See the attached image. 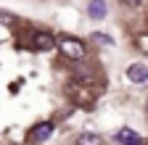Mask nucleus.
Segmentation results:
<instances>
[{
  "label": "nucleus",
  "mask_w": 148,
  "mask_h": 145,
  "mask_svg": "<svg viewBox=\"0 0 148 145\" xmlns=\"http://www.w3.org/2000/svg\"><path fill=\"white\" fill-rule=\"evenodd\" d=\"M56 45H58V50L64 53L66 58H71V61L85 58V53H87V50H85V42H82V40H77V37H61Z\"/></svg>",
  "instance_id": "nucleus-1"
},
{
  "label": "nucleus",
  "mask_w": 148,
  "mask_h": 145,
  "mask_svg": "<svg viewBox=\"0 0 148 145\" xmlns=\"http://www.w3.org/2000/svg\"><path fill=\"white\" fill-rule=\"evenodd\" d=\"M127 79L135 82V84H145V82H148V66H145V63H132V66H127Z\"/></svg>",
  "instance_id": "nucleus-2"
},
{
  "label": "nucleus",
  "mask_w": 148,
  "mask_h": 145,
  "mask_svg": "<svg viewBox=\"0 0 148 145\" xmlns=\"http://www.w3.org/2000/svg\"><path fill=\"white\" fill-rule=\"evenodd\" d=\"M66 93L77 100V103H82V106H87L90 100H92V95H90V90L87 87H82V84H77V82H71V84H66Z\"/></svg>",
  "instance_id": "nucleus-3"
},
{
  "label": "nucleus",
  "mask_w": 148,
  "mask_h": 145,
  "mask_svg": "<svg viewBox=\"0 0 148 145\" xmlns=\"http://www.w3.org/2000/svg\"><path fill=\"white\" fill-rule=\"evenodd\" d=\"M116 142H122V145H143V137L135 132V129H119L116 132Z\"/></svg>",
  "instance_id": "nucleus-4"
},
{
  "label": "nucleus",
  "mask_w": 148,
  "mask_h": 145,
  "mask_svg": "<svg viewBox=\"0 0 148 145\" xmlns=\"http://www.w3.org/2000/svg\"><path fill=\"white\" fill-rule=\"evenodd\" d=\"M34 48H40V50H53V48H56L53 34H50V32H37V34H34Z\"/></svg>",
  "instance_id": "nucleus-5"
},
{
  "label": "nucleus",
  "mask_w": 148,
  "mask_h": 145,
  "mask_svg": "<svg viewBox=\"0 0 148 145\" xmlns=\"http://www.w3.org/2000/svg\"><path fill=\"white\" fill-rule=\"evenodd\" d=\"M87 13H90V19H103V16H106V3H103V0H92Z\"/></svg>",
  "instance_id": "nucleus-6"
},
{
  "label": "nucleus",
  "mask_w": 148,
  "mask_h": 145,
  "mask_svg": "<svg viewBox=\"0 0 148 145\" xmlns=\"http://www.w3.org/2000/svg\"><path fill=\"white\" fill-rule=\"evenodd\" d=\"M50 132H53V124L45 121V124H40V127H34V129H32V140H45Z\"/></svg>",
  "instance_id": "nucleus-7"
},
{
  "label": "nucleus",
  "mask_w": 148,
  "mask_h": 145,
  "mask_svg": "<svg viewBox=\"0 0 148 145\" xmlns=\"http://www.w3.org/2000/svg\"><path fill=\"white\" fill-rule=\"evenodd\" d=\"M77 145H103V140L95 137V135H82V137L77 140Z\"/></svg>",
  "instance_id": "nucleus-8"
},
{
  "label": "nucleus",
  "mask_w": 148,
  "mask_h": 145,
  "mask_svg": "<svg viewBox=\"0 0 148 145\" xmlns=\"http://www.w3.org/2000/svg\"><path fill=\"white\" fill-rule=\"evenodd\" d=\"M143 3V0H122V5H127V8H138Z\"/></svg>",
  "instance_id": "nucleus-9"
}]
</instances>
